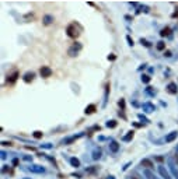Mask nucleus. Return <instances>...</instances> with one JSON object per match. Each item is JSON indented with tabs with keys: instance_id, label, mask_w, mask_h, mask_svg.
Segmentation results:
<instances>
[{
	"instance_id": "nucleus-1",
	"label": "nucleus",
	"mask_w": 178,
	"mask_h": 179,
	"mask_svg": "<svg viewBox=\"0 0 178 179\" xmlns=\"http://www.w3.org/2000/svg\"><path fill=\"white\" fill-rule=\"evenodd\" d=\"M167 168L170 171L171 176H173V179H178V167L175 164V161H174V157L167 158Z\"/></svg>"
},
{
	"instance_id": "nucleus-2",
	"label": "nucleus",
	"mask_w": 178,
	"mask_h": 179,
	"mask_svg": "<svg viewBox=\"0 0 178 179\" xmlns=\"http://www.w3.org/2000/svg\"><path fill=\"white\" fill-rule=\"evenodd\" d=\"M158 174H160V176H161L163 179H173L168 168H166L164 165H158Z\"/></svg>"
},
{
	"instance_id": "nucleus-3",
	"label": "nucleus",
	"mask_w": 178,
	"mask_h": 179,
	"mask_svg": "<svg viewBox=\"0 0 178 179\" xmlns=\"http://www.w3.org/2000/svg\"><path fill=\"white\" fill-rule=\"evenodd\" d=\"M80 30L76 27V24H70V25L67 27V35L69 37H72V38H76V37H79L80 35Z\"/></svg>"
},
{
	"instance_id": "nucleus-4",
	"label": "nucleus",
	"mask_w": 178,
	"mask_h": 179,
	"mask_svg": "<svg viewBox=\"0 0 178 179\" xmlns=\"http://www.w3.org/2000/svg\"><path fill=\"white\" fill-rule=\"evenodd\" d=\"M28 171L33 172V174H45V168L41 167V165H37V164H33L28 167Z\"/></svg>"
},
{
	"instance_id": "nucleus-5",
	"label": "nucleus",
	"mask_w": 178,
	"mask_h": 179,
	"mask_svg": "<svg viewBox=\"0 0 178 179\" xmlns=\"http://www.w3.org/2000/svg\"><path fill=\"white\" fill-rule=\"evenodd\" d=\"M140 165L145 169H153L154 168V162L151 161L150 158H143V160L140 161Z\"/></svg>"
},
{
	"instance_id": "nucleus-6",
	"label": "nucleus",
	"mask_w": 178,
	"mask_h": 179,
	"mask_svg": "<svg viewBox=\"0 0 178 179\" xmlns=\"http://www.w3.org/2000/svg\"><path fill=\"white\" fill-rule=\"evenodd\" d=\"M143 176L146 179H160L157 178V175L153 172V169H143Z\"/></svg>"
},
{
	"instance_id": "nucleus-7",
	"label": "nucleus",
	"mask_w": 178,
	"mask_h": 179,
	"mask_svg": "<svg viewBox=\"0 0 178 179\" xmlns=\"http://www.w3.org/2000/svg\"><path fill=\"white\" fill-rule=\"evenodd\" d=\"M177 137H178V132H171L170 134L166 136V141H167V143H173Z\"/></svg>"
},
{
	"instance_id": "nucleus-8",
	"label": "nucleus",
	"mask_w": 178,
	"mask_h": 179,
	"mask_svg": "<svg viewBox=\"0 0 178 179\" xmlns=\"http://www.w3.org/2000/svg\"><path fill=\"white\" fill-rule=\"evenodd\" d=\"M51 74H52V70H51L49 67L43 66V67L41 69V76H42V77H49Z\"/></svg>"
},
{
	"instance_id": "nucleus-9",
	"label": "nucleus",
	"mask_w": 178,
	"mask_h": 179,
	"mask_svg": "<svg viewBox=\"0 0 178 179\" xmlns=\"http://www.w3.org/2000/svg\"><path fill=\"white\" fill-rule=\"evenodd\" d=\"M69 162H70V165L73 168H79V167H80V160L76 158V157H72L70 160H69Z\"/></svg>"
},
{
	"instance_id": "nucleus-10",
	"label": "nucleus",
	"mask_w": 178,
	"mask_h": 179,
	"mask_svg": "<svg viewBox=\"0 0 178 179\" xmlns=\"http://www.w3.org/2000/svg\"><path fill=\"white\" fill-rule=\"evenodd\" d=\"M119 150V144L116 141H111L109 143V151H112V153H118Z\"/></svg>"
},
{
	"instance_id": "nucleus-11",
	"label": "nucleus",
	"mask_w": 178,
	"mask_h": 179,
	"mask_svg": "<svg viewBox=\"0 0 178 179\" xmlns=\"http://www.w3.org/2000/svg\"><path fill=\"white\" fill-rule=\"evenodd\" d=\"M101 155H103V153H101V150H100V148L93 151V160H96V161H97V160H100V158H101Z\"/></svg>"
},
{
	"instance_id": "nucleus-12",
	"label": "nucleus",
	"mask_w": 178,
	"mask_h": 179,
	"mask_svg": "<svg viewBox=\"0 0 178 179\" xmlns=\"http://www.w3.org/2000/svg\"><path fill=\"white\" fill-rule=\"evenodd\" d=\"M33 79H34V73H27L25 74V77H24V80H25V81H33Z\"/></svg>"
},
{
	"instance_id": "nucleus-13",
	"label": "nucleus",
	"mask_w": 178,
	"mask_h": 179,
	"mask_svg": "<svg viewBox=\"0 0 178 179\" xmlns=\"http://www.w3.org/2000/svg\"><path fill=\"white\" fill-rule=\"evenodd\" d=\"M168 91H170V92H177V88H175V84H174V83H171V84H168Z\"/></svg>"
},
{
	"instance_id": "nucleus-14",
	"label": "nucleus",
	"mask_w": 178,
	"mask_h": 179,
	"mask_svg": "<svg viewBox=\"0 0 178 179\" xmlns=\"http://www.w3.org/2000/svg\"><path fill=\"white\" fill-rule=\"evenodd\" d=\"M132 137H133V132H129L128 134H126V136L124 137V141H129V140L132 139Z\"/></svg>"
},
{
	"instance_id": "nucleus-15",
	"label": "nucleus",
	"mask_w": 178,
	"mask_h": 179,
	"mask_svg": "<svg viewBox=\"0 0 178 179\" xmlns=\"http://www.w3.org/2000/svg\"><path fill=\"white\" fill-rule=\"evenodd\" d=\"M94 109H96V106L90 105L88 108H86V113H93V112H94Z\"/></svg>"
},
{
	"instance_id": "nucleus-16",
	"label": "nucleus",
	"mask_w": 178,
	"mask_h": 179,
	"mask_svg": "<svg viewBox=\"0 0 178 179\" xmlns=\"http://www.w3.org/2000/svg\"><path fill=\"white\" fill-rule=\"evenodd\" d=\"M107 126H108V127H115V126H116V122H115V121L108 122V123H107Z\"/></svg>"
},
{
	"instance_id": "nucleus-17",
	"label": "nucleus",
	"mask_w": 178,
	"mask_h": 179,
	"mask_svg": "<svg viewBox=\"0 0 178 179\" xmlns=\"http://www.w3.org/2000/svg\"><path fill=\"white\" fill-rule=\"evenodd\" d=\"M145 109H147V112H151L153 109H154V108H153L150 104H146V105H145Z\"/></svg>"
},
{
	"instance_id": "nucleus-18",
	"label": "nucleus",
	"mask_w": 178,
	"mask_h": 179,
	"mask_svg": "<svg viewBox=\"0 0 178 179\" xmlns=\"http://www.w3.org/2000/svg\"><path fill=\"white\" fill-rule=\"evenodd\" d=\"M41 136H42V133H41V132H35V133H34V137H37V139H39Z\"/></svg>"
},
{
	"instance_id": "nucleus-19",
	"label": "nucleus",
	"mask_w": 178,
	"mask_h": 179,
	"mask_svg": "<svg viewBox=\"0 0 178 179\" xmlns=\"http://www.w3.org/2000/svg\"><path fill=\"white\" fill-rule=\"evenodd\" d=\"M143 81H145V83H149V81H150V79H149V76H143Z\"/></svg>"
},
{
	"instance_id": "nucleus-20",
	"label": "nucleus",
	"mask_w": 178,
	"mask_h": 179,
	"mask_svg": "<svg viewBox=\"0 0 178 179\" xmlns=\"http://www.w3.org/2000/svg\"><path fill=\"white\" fill-rule=\"evenodd\" d=\"M51 20H52V18H51L49 16H46V17H45V24H49V22H51Z\"/></svg>"
},
{
	"instance_id": "nucleus-21",
	"label": "nucleus",
	"mask_w": 178,
	"mask_h": 179,
	"mask_svg": "<svg viewBox=\"0 0 178 179\" xmlns=\"http://www.w3.org/2000/svg\"><path fill=\"white\" fill-rule=\"evenodd\" d=\"M168 32H170V30H168V28H166V30H163L161 35H168Z\"/></svg>"
},
{
	"instance_id": "nucleus-22",
	"label": "nucleus",
	"mask_w": 178,
	"mask_h": 179,
	"mask_svg": "<svg viewBox=\"0 0 178 179\" xmlns=\"http://www.w3.org/2000/svg\"><path fill=\"white\" fill-rule=\"evenodd\" d=\"M130 179H139V176H137L136 174H132L130 175Z\"/></svg>"
},
{
	"instance_id": "nucleus-23",
	"label": "nucleus",
	"mask_w": 178,
	"mask_h": 179,
	"mask_svg": "<svg viewBox=\"0 0 178 179\" xmlns=\"http://www.w3.org/2000/svg\"><path fill=\"white\" fill-rule=\"evenodd\" d=\"M174 161H175V164H177V167H178V154L174 155Z\"/></svg>"
},
{
	"instance_id": "nucleus-24",
	"label": "nucleus",
	"mask_w": 178,
	"mask_h": 179,
	"mask_svg": "<svg viewBox=\"0 0 178 179\" xmlns=\"http://www.w3.org/2000/svg\"><path fill=\"white\" fill-rule=\"evenodd\" d=\"M157 48H158V49H163V48H164V45H163V42H160V43H158V45H157Z\"/></svg>"
},
{
	"instance_id": "nucleus-25",
	"label": "nucleus",
	"mask_w": 178,
	"mask_h": 179,
	"mask_svg": "<svg viewBox=\"0 0 178 179\" xmlns=\"http://www.w3.org/2000/svg\"><path fill=\"white\" fill-rule=\"evenodd\" d=\"M16 77H17V74H13V76H11V79H10V81H14V80H16Z\"/></svg>"
},
{
	"instance_id": "nucleus-26",
	"label": "nucleus",
	"mask_w": 178,
	"mask_h": 179,
	"mask_svg": "<svg viewBox=\"0 0 178 179\" xmlns=\"http://www.w3.org/2000/svg\"><path fill=\"white\" fill-rule=\"evenodd\" d=\"M24 160L25 161H33V157H24Z\"/></svg>"
},
{
	"instance_id": "nucleus-27",
	"label": "nucleus",
	"mask_w": 178,
	"mask_h": 179,
	"mask_svg": "<svg viewBox=\"0 0 178 179\" xmlns=\"http://www.w3.org/2000/svg\"><path fill=\"white\" fill-rule=\"evenodd\" d=\"M107 179H115V178H114L112 175H109V176H107Z\"/></svg>"
},
{
	"instance_id": "nucleus-28",
	"label": "nucleus",
	"mask_w": 178,
	"mask_h": 179,
	"mask_svg": "<svg viewBox=\"0 0 178 179\" xmlns=\"http://www.w3.org/2000/svg\"><path fill=\"white\" fill-rule=\"evenodd\" d=\"M177 151H178V148H177Z\"/></svg>"
}]
</instances>
